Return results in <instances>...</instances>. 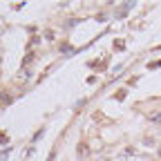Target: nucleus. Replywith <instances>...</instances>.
I'll return each instance as SVG.
<instances>
[{"instance_id":"f257e3e1","label":"nucleus","mask_w":161,"mask_h":161,"mask_svg":"<svg viewBox=\"0 0 161 161\" xmlns=\"http://www.w3.org/2000/svg\"><path fill=\"white\" fill-rule=\"evenodd\" d=\"M150 121H154V123H161V110L154 112V114H150Z\"/></svg>"}]
</instances>
